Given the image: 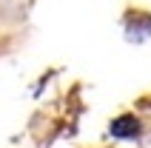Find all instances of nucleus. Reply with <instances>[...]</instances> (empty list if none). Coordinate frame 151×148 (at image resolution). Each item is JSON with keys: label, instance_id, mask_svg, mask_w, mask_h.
<instances>
[{"label": "nucleus", "instance_id": "obj_1", "mask_svg": "<svg viewBox=\"0 0 151 148\" xmlns=\"http://www.w3.org/2000/svg\"><path fill=\"white\" fill-rule=\"evenodd\" d=\"M140 131H143V123H140L134 114H120V117H114L111 125H109V134L114 140H137Z\"/></svg>", "mask_w": 151, "mask_h": 148}]
</instances>
